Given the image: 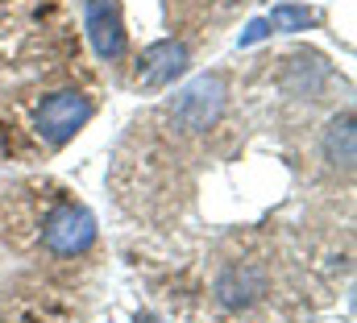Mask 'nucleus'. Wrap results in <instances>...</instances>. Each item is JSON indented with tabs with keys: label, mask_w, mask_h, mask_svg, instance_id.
<instances>
[{
	"label": "nucleus",
	"mask_w": 357,
	"mask_h": 323,
	"mask_svg": "<svg viewBox=\"0 0 357 323\" xmlns=\"http://www.w3.org/2000/svg\"><path fill=\"white\" fill-rule=\"evenodd\" d=\"M225 95H229V87L212 71L187 79L175 91V100H171V125H175L178 133H191V137L208 133L220 120V112H225Z\"/></svg>",
	"instance_id": "obj_1"
},
{
	"label": "nucleus",
	"mask_w": 357,
	"mask_h": 323,
	"mask_svg": "<svg viewBox=\"0 0 357 323\" xmlns=\"http://www.w3.org/2000/svg\"><path fill=\"white\" fill-rule=\"evenodd\" d=\"M91 120V100L84 91L67 87V91H54L38 104V116H33V129L46 145H67L84 125Z\"/></svg>",
	"instance_id": "obj_2"
},
{
	"label": "nucleus",
	"mask_w": 357,
	"mask_h": 323,
	"mask_svg": "<svg viewBox=\"0 0 357 323\" xmlns=\"http://www.w3.org/2000/svg\"><path fill=\"white\" fill-rule=\"evenodd\" d=\"M42 241H46L50 253H59V257H75V253H84V249L96 241V216H91L88 207L63 203V207H54V212L46 216Z\"/></svg>",
	"instance_id": "obj_3"
},
{
	"label": "nucleus",
	"mask_w": 357,
	"mask_h": 323,
	"mask_svg": "<svg viewBox=\"0 0 357 323\" xmlns=\"http://www.w3.org/2000/svg\"><path fill=\"white\" fill-rule=\"evenodd\" d=\"M84 25H88L91 50H96L104 63H112V58L125 54L129 38H125V21H121V4H116V0H88Z\"/></svg>",
	"instance_id": "obj_4"
},
{
	"label": "nucleus",
	"mask_w": 357,
	"mask_h": 323,
	"mask_svg": "<svg viewBox=\"0 0 357 323\" xmlns=\"http://www.w3.org/2000/svg\"><path fill=\"white\" fill-rule=\"evenodd\" d=\"M187 71V46L183 42H154V46H146L142 50V58H137V87H146V91H154V87H167V83H175L178 75Z\"/></svg>",
	"instance_id": "obj_5"
},
{
	"label": "nucleus",
	"mask_w": 357,
	"mask_h": 323,
	"mask_svg": "<svg viewBox=\"0 0 357 323\" xmlns=\"http://www.w3.org/2000/svg\"><path fill=\"white\" fill-rule=\"evenodd\" d=\"M262 290H266V274H262L258 265H233V269H225V274H220V282H216L220 307H229V311L254 307Z\"/></svg>",
	"instance_id": "obj_6"
},
{
	"label": "nucleus",
	"mask_w": 357,
	"mask_h": 323,
	"mask_svg": "<svg viewBox=\"0 0 357 323\" xmlns=\"http://www.w3.org/2000/svg\"><path fill=\"white\" fill-rule=\"evenodd\" d=\"M324 158L333 170H354V116L345 112V116H337L333 125H328V133H324Z\"/></svg>",
	"instance_id": "obj_7"
},
{
	"label": "nucleus",
	"mask_w": 357,
	"mask_h": 323,
	"mask_svg": "<svg viewBox=\"0 0 357 323\" xmlns=\"http://www.w3.org/2000/svg\"><path fill=\"white\" fill-rule=\"evenodd\" d=\"M270 29L274 33H299V29H312L316 21H320V8H312V4H274V13L266 17Z\"/></svg>",
	"instance_id": "obj_8"
},
{
	"label": "nucleus",
	"mask_w": 357,
	"mask_h": 323,
	"mask_svg": "<svg viewBox=\"0 0 357 323\" xmlns=\"http://www.w3.org/2000/svg\"><path fill=\"white\" fill-rule=\"evenodd\" d=\"M270 33H274V29H270V21H266V17H254V21H250V25L241 29L237 46H254V42H266Z\"/></svg>",
	"instance_id": "obj_9"
},
{
	"label": "nucleus",
	"mask_w": 357,
	"mask_h": 323,
	"mask_svg": "<svg viewBox=\"0 0 357 323\" xmlns=\"http://www.w3.org/2000/svg\"><path fill=\"white\" fill-rule=\"evenodd\" d=\"M133 323H162V320H154V315H146V311H142V315H137Z\"/></svg>",
	"instance_id": "obj_10"
}]
</instances>
